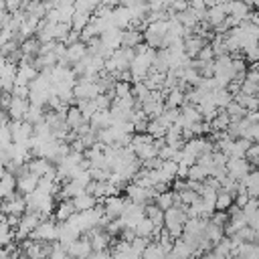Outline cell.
Masks as SVG:
<instances>
[{"instance_id": "484cf974", "label": "cell", "mask_w": 259, "mask_h": 259, "mask_svg": "<svg viewBox=\"0 0 259 259\" xmlns=\"http://www.w3.org/2000/svg\"><path fill=\"white\" fill-rule=\"evenodd\" d=\"M174 16H176V20H178L182 26H188V28H192V26L198 22V12H194L192 8H184V10L176 12Z\"/></svg>"}, {"instance_id": "9a60e30c", "label": "cell", "mask_w": 259, "mask_h": 259, "mask_svg": "<svg viewBox=\"0 0 259 259\" xmlns=\"http://www.w3.org/2000/svg\"><path fill=\"white\" fill-rule=\"evenodd\" d=\"M154 202H156L162 210H166V208L172 206V204H180V198H178V192H176V190H162V192H156Z\"/></svg>"}, {"instance_id": "9c48e42d", "label": "cell", "mask_w": 259, "mask_h": 259, "mask_svg": "<svg viewBox=\"0 0 259 259\" xmlns=\"http://www.w3.org/2000/svg\"><path fill=\"white\" fill-rule=\"evenodd\" d=\"M121 30L117 26H107L103 32H99V40L107 47V49H117L121 47Z\"/></svg>"}, {"instance_id": "8fae6325", "label": "cell", "mask_w": 259, "mask_h": 259, "mask_svg": "<svg viewBox=\"0 0 259 259\" xmlns=\"http://www.w3.org/2000/svg\"><path fill=\"white\" fill-rule=\"evenodd\" d=\"M73 212H75L73 200H71V198H63V200H59V202L55 204V208H53V219H55L57 223H63V221H67Z\"/></svg>"}, {"instance_id": "f546056e", "label": "cell", "mask_w": 259, "mask_h": 259, "mask_svg": "<svg viewBox=\"0 0 259 259\" xmlns=\"http://www.w3.org/2000/svg\"><path fill=\"white\" fill-rule=\"evenodd\" d=\"M231 99H233V95H231L225 87H217V89H212V103H214L219 109H223Z\"/></svg>"}, {"instance_id": "7dc6e473", "label": "cell", "mask_w": 259, "mask_h": 259, "mask_svg": "<svg viewBox=\"0 0 259 259\" xmlns=\"http://www.w3.org/2000/svg\"><path fill=\"white\" fill-rule=\"evenodd\" d=\"M170 8H172L174 12H180V10H184V8H188V0H172V4H170Z\"/></svg>"}, {"instance_id": "4dcf8cb0", "label": "cell", "mask_w": 259, "mask_h": 259, "mask_svg": "<svg viewBox=\"0 0 259 259\" xmlns=\"http://www.w3.org/2000/svg\"><path fill=\"white\" fill-rule=\"evenodd\" d=\"M75 105L79 107V111H81V115H83L85 119H89V117L99 109L97 103H95V99H77Z\"/></svg>"}, {"instance_id": "cb8c5ba5", "label": "cell", "mask_w": 259, "mask_h": 259, "mask_svg": "<svg viewBox=\"0 0 259 259\" xmlns=\"http://www.w3.org/2000/svg\"><path fill=\"white\" fill-rule=\"evenodd\" d=\"M38 47H40V40H38L34 34H32V36H28V38H22V40L18 42L20 53H22V55H28V57L38 55Z\"/></svg>"}, {"instance_id": "ac0fdd59", "label": "cell", "mask_w": 259, "mask_h": 259, "mask_svg": "<svg viewBox=\"0 0 259 259\" xmlns=\"http://www.w3.org/2000/svg\"><path fill=\"white\" fill-rule=\"evenodd\" d=\"M144 217H148L156 227H162L164 225V210L154 200H150V202L144 204Z\"/></svg>"}, {"instance_id": "f35d334b", "label": "cell", "mask_w": 259, "mask_h": 259, "mask_svg": "<svg viewBox=\"0 0 259 259\" xmlns=\"http://www.w3.org/2000/svg\"><path fill=\"white\" fill-rule=\"evenodd\" d=\"M47 97H49V91H30L28 93V101L34 105H42V107L47 103Z\"/></svg>"}, {"instance_id": "6da1fadb", "label": "cell", "mask_w": 259, "mask_h": 259, "mask_svg": "<svg viewBox=\"0 0 259 259\" xmlns=\"http://www.w3.org/2000/svg\"><path fill=\"white\" fill-rule=\"evenodd\" d=\"M28 237H30V239H34V241L51 243V241H55V239H57V223L53 221V217H49V219L40 221V223L30 231V235H28Z\"/></svg>"}, {"instance_id": "f1b7e54d", "label": "cell", "mask_w": 259, "mask_h": 259, "mask_svg": "<svg viewBox=\"0 0 259 259\" xmlns=\"http://www.w3.org/2000/svg\"><path fill=\"white\" fill-rule=\"evenodd\" d=\"M231 204H233V194L223 190V188H219L217 194H214V208L217 210H227Z\"/></svg>"}, {"instance_id": "1f68e13d", "label": "cell", "mask_w": 259, "mask_h": 259, "mask_svg": "<svg viewBox=\"0 0 259 259\" xmlns=\"http://www.w3.org/2000/svg\"><path fill=\"white\" fill-rule=\"evenodd\" d=\"M223 109H225V113L229 115V119H231V121H239V119L245 115V109H243L235 99H231Z\"/></svg>"}, {"instance_id": "bcb514c9", "label": "cell", "mask_w": 259, "mask_h": 259, "mask_svg": "<svg viewBox=\"0 0 259 259\" xmlns=\"http://www.w3.org/2000/svg\"><path fill=\"white\" fill-rule=\"evenodd\" d=\"M77 40H81V38H79V30H73V28H71V30L67 32V36H65L63 42H65V45H71V42H77Z\"/></svg>"}, {"instance_id": "681fc988", "label": "cell", "mask_w": 259, "mask_h": 259, "mask_svg": "<svg viewBox=\"0 0 259 259\" xmlns=\"http://www.w3.org/2000/svg\"><path fill=\"white\" fill-rule=\"evenodd\" d=\"M146 125H148V119L134 121V132H146Z\"/></svg>"}, {"instance_id": "2e32d148", "label": "cell", "mask_w": 259, "mask_h": 259, "mask_svg": "<svg viewBox=\"0 0 259 259\" xmlns=\"http://www.w3.org/2000/svg\"><path fill=\"white\" fill-rule=\"evenodd\" d=\"M87 53V47H85V42L83 40H77V42H71V45H67V51H65V59H67V63L69 65H73V63H77L83 55Z\"/></svg>"}, {"instance_id": "3957f363", "label": "cell", "mask_w": 259, "mask_h": 259, "mask_svg": "<svg viewBox=\"0 0 259 259\" xmlns=\"http://www.w3.org/2000/svg\"><path fill=\"white\" fill-rule=\"evenodd\" d=\"M8 127H10V138L12 142H18V144H26L32 136V123L24 121V119H10L8 121Z\"/></svg>"}, {"instance_id": "603a6c76", "label": "cell", "mask_w": 259, "mask_h": 259, "mask_svg": "<svg viewBox=\"0 0 259 259\" xmlns=\"http://www.w3.org/2000/svg\"><path fill=\"white\" fill-rule=\"evenodd\" d=\"M233 99L245 109V111H251V109H257L259 107V101H257V95H249V93H243V91H237L233 95Z\"/></svg>"}, {"instance_id": "83f0119b", "label": "cell", "mask_w": 259, "mask_h": 259, "mask_svg": "<svg viewBox=\"0 0 259 259\" xmlns=\"http://www.w3.org/2000/svg\"><path fill=\"white\" fill-rule=\"evenodd\" d=\"M42 115H45V107L42 105H34V103H30L28 101V107H26V111H24V121H28V123H36V121H40L42 119Z\"/></svg>"}, {"instance_id": "d4e9b609", "label": "cell", "mask_w": 259, "mask_h": 259, "mask_svg": "<svg viewBox=\"0 0 259 259\" xmlns=\"http://www.w3.org/2000/svg\"><path fill=\"white\" fill-rule=\"evenodd\" d=\"M184 103V91H180L178 87H172L166 91L164 95V107H180Z\"/></svg>"}, {"instance_id": "e0dca14e", "label": "cell", "mask_w": 259, "mask_h": 259, "mask_svg": "<svg viewBox=\"0 0 259 259\" xmlns=\"http://www.w3.org/2000/svg\"><path fill=\"white\" fill-rule=\"evenodd\" d=\"M28 107V99H22V97H12L10 99V105H8V115L10 119H22L24 117V111Z\"/></svg>"}, {"instance_id": "5b68a950", "label": "cell", "mask_w": 259, "mask_h": 259, "mask_svg": "<svg viewBox=\"0 0 259 259\" xmlns=\"http://www.w3.org/2000/svg\"><path fill=\"white\" fill-rule=\"evenodd\" d=\"M125 202H127V196H119V192H117V194L105 196L103 202H101V206H103V212H105L109 219H115V217L121 214Z\"/></svg>"}, {"instance_id": "c3c4849f", "label": "cell", "mask_w": 259, "mask_h": 259, "mask_svg": "<svg viewBox=\"0 0 259 259\" xmlns=\"http://www.w3.org/2000/svg\"><path fill=\"white\" fill-rule=\"evenodd\" d=\"M8 20H10V12L4 8V10H0V30L8 24Z\"/></svg>"}, {"instance_id": "7a4b0ae2", "label": "cell", "mask_w": 259, "mask_h": 259, "mask_svg": "<svg viewBox=\"0 0 259 259\" xmlns=\"http://www.w3.org/2000/svg\"><path fill=\"white\" fill-rule=\"evenodd\" d=\"M97 93H101L99 85L91 79H85V77H77L75 85H73V95L75 99H93Z\"/></svg>"}, {"instance_id": "74e56055", "label": "cell", "mask_w": 259, "mask_h": 259, "mask_svg": "<svg viewBox=\"0 0 259 259\" xmlns=\"http://www.w3.org/2000/svg\"><path fill=\"white\" fill-rule=\"evenodd\" d=\"M178 198H180V204H190V202H194L198 198V192L186 186V188L178 190Z\"/></svg>"}, {"instance_id": "7402d4cb", "label": "cell", "mask_w": 259, "mask_h": 259, "mask_svg": "<svg viewBox=\"0 0 259 259\" xmlns=\"http://www.w3.org/2000/svg\"><path fill=\"white\" fill-rule=\"evenodd\" d=\"M142 40H144L142 30H138V28H123L121 30V47H136Z\"/></svg>"}, {"instance_id": "60d3db41", "label": "cell", "mask_w": 259, "mask_h": 259, "mask_svg": "<svg viewBox=\"0 0 259 259\" xmlns=\"http://www.w3.org/2000/svg\"><path fill=\"white\" fill-rule=\"evenodd\" d=\"M227 219H229L227 210H217V208H214V210L210 212V217H208V221H210V223H214V225H219V227H225Z\"/></svg>"}, {"instance_id": "ab89813d", "label": "cell", "mask_w": 259, "mask_h": 259, "mask_svg": "<svg viewBox=\"0 0 259 259\" xmlns=\"http://www.w3.org/2000/svg\"><path fill=\"white\" fill-rule=\"evenodd\" d=\"M176 150H178V148H174V146H170V144H162V146L158 148V158H160V160H172L174 154H176Z\"/></svg>"}, {"instance_id": "44dd1931", "label": "cell", "mask_w": 259, "mask_h": 259, "mask_svg": "<svg viewBox=\"0 0 259 259\" xmlns=\"http://www.w3.org/2000/svg\"><path fill=\"white\" fill-rule=\"evenodd\" d=\"M83 121H87V119L81 115L79 107H77V105H69V107H67V111H65V123H67L71 130H77Z\"/></svg>"}, {"instance_id": "b9f144b4", "label": "cell", "mask_w": 259, "mask_h": 259, "mask_svg": "<svg viewBox=\"0 0 259 259\" xmlns=\"http://www.w3.org/2000/svg\"><path fill=\"white\" fill-rule=\"evenodd\" d=\"M241 91H243V93H249V95H257L259 83H257V81H251V79H243V81H241Z\"/></svg>"}, {"instance_id": "d6a6232c", "label": "cell", "mask_w": 259, "mask_h": 259, "mask_svg": "<svg viewBox=\"0 0 259 259\" xmlns=\"http://www.w3.org/2000/svg\"><path fill=\"white\" fill-rule=\"evenodd\" d=\"M206 176H208V170H206L202 164L194 162V164H190V166H188V174H186V178H188V180H198V182H202Z\"/></svg>"}, {"instance_id": "ba28073f", "label": "cell", "mask_w": 259, "mask_h": 259, "mask_svg": "<svg viewBox=\"0 0 259 259\" xmlns=\"http://www.w3.org/2000/svg\"><path fill=\"white\" fill-rule=\"evenodd\" d=\"M36 182H38V176L36 174H32L30 170L22 172V174L16 176V192L28 194V192H32L36 188Z\"/></svg>"}, {"instance_id": "836d02e7", "label": "cell", "mask_w": 259, "mask_h": 259, "mask_svg": "<svg viewBox=\"0 0 259 259\" xmlns=\"http://www.w3.org/2000/svg\"><path fill=\"white\" fill-rule=\"evenodd\" d=\"M152 229H154V223H152L148 217H142V219L134 225V231H136L138 237H150Z\"/></svg>"}, {"instance_id": "f907efd6", "label": "cell", "mask_w": 259, "mask_h": 259, "mask_svg": "<svg viewBox=\"0 0 259 259\" xmlns=\"http://www.w3.org/2000/svg\"><path fill=\"white\" fill-rule=\"evenodd\" d=\"M4 8H6V2H4V0H0V10H4Z\"/></svg>"}, {"instance_id": "277c9868", "label": "cell", "mask_w": 259, "mask_h": 259, "mask_svg": "<svg viewBox=\"0 0 259 259\" xmlns=\"http://www.w3.org/2000/svg\"><path fill=\"white\" fill-rule=\"evenodd\" d=\"M253 168H257V166L249 164L245 158H227V162H225L227 174L233 176V178H237V180H241V178H243L249 170H253Z\"/></svg>"}, {"instance_id": "52a82bcc", "label": "cell", "mask_w": 259, "mask_h": 259, "mask_svg": "<svg viewBox=\"0 0 259 259\" xmlns=\"http://www.w3.org/2000/svg\"><path fill=\"white\" fill-rule=\"evenodd\" d=\"M109 20H111V24H113V26H117V28H127V24H130V20H132V12H130V8H127V6L117 4V6H113V8H111Z\"/></svg>"}, {"instance_id": "d590c367", "label": "cell", "mask_w": 259, "mask_h": 259, "mask_svg": "<svg viewBox=\"0 0 259 259\" xmlns=\"http://www.w3.org/2000/svg\"><path fill=\"white\" fill-rule=\"evenodd\" d=\"M239 138H247L249 142H257L259 140V123H247L245 127H241Z\"/></svg>"}, {"instance_id": "4fadbf2b", "label": "cell", "mask_w": 259, "mask_h": 259, "mask_svg": "<svg viewBox=\"0 0 259 259\" xmlns=\"http://www.w3.org/2000/svg\"><path fill=\"white\" fill-rule=\"evenodd\" d=\"M239 182L245 186V190H247L249 196H259V172H257V168L249 170Z\"/></svg>"}, {"instance_id": "7c38bea8", "label": "cell", "mask_w": 259, "mask_h": 259, "mask_svg": "<svg viewBox=\"0 0 259 259\" xmlns=\"http://www.w3.org/2000/svg\"><path fill=\"white\" fill-rule=\"evenodd\" d=\"M89 125L97 132V130H103V127H109L111 123H113V117H111V113H109V109H97L89 119Z\"/></svg>"}, {"instance_id": "ffe728a7", "label": "cell", "mask_w": 259, "mask_h": 259, "mask_svg": "<svg viewBox=\"0 0 259 259\" xmlns=\"http://www.w3.org/2000/svg\"><path fill=\"white\" fill-rule=\"evenodd\" d=\"M73 200V206H75V210H87V208H93L95 204H97V198L93 196V194H89V192H79L77 196H73L71 198Z\"/></svg>"}, {"instance_id": "8d00e7d4", "label": "cell", "mask_w": 259, "mask_h": 259, "mask_svg": "<svg viewBox=\"0 0 259 259\" xmlns=\"http://www.w3.org/2000/svg\"><path fill=\"white\" fill-rule=\"evenodd\" d=\"M243 158H245L249 164L257 166V162H259V146H257V142H251V144L247 146V150H245Z\"/></svg>"}, {"instance_id": "f6af8a7d", "label": "cell", "mask_w": 259, "mask_h": 259, "mask_svg": "<svg viewBox=\"0 0 259 259\" xmlns=\"http://www.w3.org/2000/svg\"><path fill=\"white\" fill-rule=\"evenodd\" d=\"M10 99H12V93L10 91H0V109H8Z\"/></svg>"}, {"instance_id": "30bf717a", "label": "cell", "mask_w": 259, "mask_h": 259, "mask_svg": "<svg viewBox=\"0 0 259 259\" xmlns=\"http://www.w3.org/2000/svg\"><path fill=\"white\" fill-rule=\"evenodd\" d=\"M26 164H28V170H30L32 174H36V176H45V174L55 166L51 160H47V158H42V156H30V158L26 160Z\"/></svg>"}, {"instance_id": "e575fe53", "label": "cell", "mask_w": 259, "mask_h": 259, "mask_svg": "<svg viewBox=\"0 0 259 259\" xmlns=\"http://www.w3.org/2000/svg\"><path fill=\"white\" fill-rule=\"evenodd\" d=\"M69 30H71V24H69L67 20H59V22H55V24H53V38L63 42Z\"/></svg>"}, {"instance_id": "d6986e66", "label": "cell", "mask_w": 259, "mask_h": 259, "mask_svg": "<svg viewBox=\"0 0 259 259\" xmlns=\"http://www.w3.org/2000/svg\"><path fill=\"white\" fill-rule=\"evenodd\" d=\"M225 10H223V2L221 4H212V6H208L206 8V12H204V20L208 22V26H217V24H221L223 20H225Z\"/></svg>"}, {"instance_id": "ee69618b", "label": "cell", "mask_w": 259, "mask_h": 259, "mask_svg": "<svg viewBox=\"0 0 259 259\" xmlns=\"http://www.w3.org/2000/svg\"><path fill=\"white\" fill-rule=\"evenodd\" d=\"M196 59H198V61H212V59H214V53H212V49H210L208 42L196 53Z\"/></svg>"}, {"instance_id": "4316f807", "label": "cell", "mask_w": 259, "mask_h": 259, "mask_svg": "<svg viewBox=\"0 0 259 259\" xmlns=\"http://www.w3.org/2000/svg\"><path fill=\"white\" fill-rule=\"evenodd\" d=\"M89 18H91V12H87V10H73L69 24H71L73 30H81L89 22Z\"/></svg>"}, {"instance_id": "7bdbcfd3", "label": "cell", "mask_w": 259, "mask_h": 259, "mask_svg": "<svg viewBox=\"0 0 259 259\" xmlns=\"http://www.w3.org/2000/svg\"><path fill=\"white\" fill-rule=\"evenodd\" d=\"M10 93H12V97H22V99H28V93H30V89H28V85H12V89H10Z\"/></svg>"}, {"instance_id": "5bb4252c", "label": "cell", "mask_w": 259, "mask_h": 259, "mask_svg": "<svg viewBox=\"0 0 259 259\" xmlns=\"http://www.w3.org/2000/svg\"><path fill=\"white\" fill-rule=\"evenodd\" d=\"M206 45V40L202 38V36H198V34H188V36H184V55L186 57H196V53L202 49Z\"/></svg>"}, {"instance_id": "8992f818", "label": "cell", "mask_w": 259, "mask_h": 259, "mask_svg": "<svg viewBox=\"0 0 259 259\" xmlns=\"http://www.w3.org/2000/svg\"><path fill=\"white\" fill-rule=\"evenodd\" d=\"M91 253V243L85 235H79L77 239H73L67 245V255L69 257H89Z\"/></svg>"}]
</instances>
